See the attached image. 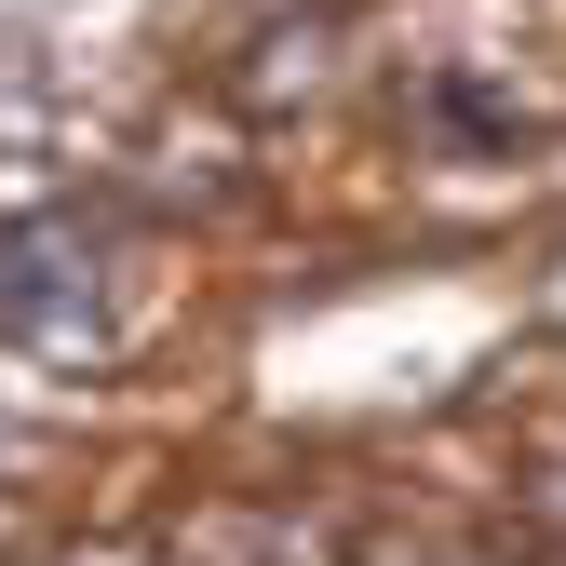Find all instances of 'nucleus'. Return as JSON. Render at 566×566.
Returning <instances> with one entry per match:
<instances>
[]
</instances>
